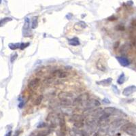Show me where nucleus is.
I'll use <instances>...</instances> for the list:
<instances>
[{"instance_id":"nucleus-1","label":"nucleus","mask_w":136,"mask_h":136,"mask_svg":"<svg viewBox=\"0 0 136 136\" xmlns=\"http://www.w3.org/2000/svg\"><path fill=\"white\" fill-rule=\"evenodd\" d=\"M122 130L126 132L127 134H129L130 136H136V125L131 123H128L126 125H125L122 127Z\"/></svg>"},{"instance_id":"nucleus-2","label":"nucleus","mask_w":136,"mask_h":136,"mask_svg":"<svg viewBox=\"0 0 136 136\" xmlns=\"http://www.w3.org/2000/svg\"><path fill=\"white\" fill-rule=\"evenodd\" d=\"M40 83V80L39 78H33L28 84V87L29 89H31V90H34V89H37V87H39Z\"/></svg>"},{"instance_id":"nucleus-3","label":"nucleus","mask_w":136,"mask_h":136,"mask_svg":"<svg viewBox=\"0 0 136 136\" xmlns=\"http://www.w3.org/2000/svg\"><path fill=\"white\" fill-rule=\"evenodd\" d=\"M72 96H73V95H72V93L65 91L61 92V93H59V95H58V97H59V99L61 102L65 101V100H69L70 98H72Z\"/></svg>"},{"instance_id":"nucleus-4","label":"nucleus","mask_w":136,"mask_h":136,"mask_svg":"<svg viewBox=\"0 0 136 136\" xmlns=\"http://www.w3.org/2000/svg\"><path fill=\"white\" fill-rule=\"evenodd\" d=\"M59 125H60V132L61 135V136H65L66 133V125H65V122L63 118H59Z\"/></svg>"},{"instance_id":"nucleus-5","label":"nucleus","mask_w":136,"mask_h":136,"mask_svg":"<svg viewBox=\"0 0 136 136\" xmlns=\"http://www.w3.org/2000/svg\"><path fill=\"white\" fill-rule=\"evenodd\" d=\"M116 59L119 61V63L123 67H127L129 65V61L128 60L127 58L124 57H116Z\"/></svg>"},{"instance_id":"nucleus-6","label":"nucleus","mask_w":136,"mask_h":136,"mask_svg":"<svg viewBox=\"0 0 136 136\" xmlns=\"http://www.w3.org/2000/svg\"><path fill=\"white\" fill-rule=\"evenodd\" d=\"M135 91H136V86H130L124 89L123 94L125 96H129L132 93H134Z\"/></svg>"},{"instance_id":"nucleus-7","label":"nucleus","mask_w":136,"mask_h":136,"mask_svg":"<svg viewBox=\"0 0 136 136\" xmlns=\"http://www.w3.org/2000/svg\"><path fill=\"white\" fill-rule=\"evenodd\" d=\"M89 95L87 94V93H85V94H82L81 95H80L77 99H75L74 103V104H79V103H81V102H84V101H86L87 99H89Z\"/></svg>"},{"instance_id":"nucleus-8","label":"nucleus","mask_w":136,"mask_h":136,"mask_svg":"<svg viewBox=\"0 0 136 136\" xmlns=\"http://www.w3.org/2000/svg\"><path fill=\"white\" fill-rule=\"evenodd\" d=\"M112 81V79L111 78H109L108 79H105L100 82H97V84H98L99 85H102V86H108L111 84Z\"/></svg>"},{"instance_id":"nucleus-9","label":"nucleus","mask_w":136,"mask_h":136,"mask_svg":"<svg viewBox=\"0 0 136 136\" xmlns=\"http://www.w3.org/2000/svg\"><path fill=\"white\" fill-rule=\"evenodd\" d=\"M50 133V130L49 129H42L41 131H37L36 134L38 136H46Z\"/></svg>"},{"instance_id":"nucleus-10","label":"nucleus","mask_w":136,"mask_h":136,"mask_svg":"<svg viewBox=\"0 0 136 136\" xmlns=\"http://www.w3.org/2000/svg\"><path fill=\"white\" fill-rule=\"evenodd\" d=\"M68 43H69V45H71L72 46H76L80 45L79 40L77 37H74V38H72L71 40H69Z\"/></svg>"},{"instance_id":"nucleus-11","label":"nucleus","mask_w":136,"mask_h":136,"mask_svg":"<svg viewBox=\"0 0 136 136\" xmlns=\"http://www.w3.org/2000/svg\"><path fill=\"white\" fill-rule=\"evenodd\" d=\"M115 111H116V109L114 108H113V107H108V108H105V110H104L105 113L108 114V115L114 114Z\"/></svg>"},{"instance_id":"nucleus-12","label":"nucleus","mask_w":136,"mask_h":136,"mask_svg":"<svg viewBox=\"0 0 136 136\" xmlns=\"http://www.w3.org/2000/svg\"><path fill=\"white\" fill-rule=\"evenodd\" d=\"M30 26V21L29 19L28 18H26L25 19V25H24V27H23V31H25V33H26V31H27L29 29Z\"/></svg>"},{"instance_id":"nucleus-13","label":"nucleus","mask_w":136,"mask_h":136,"mask_svg":"<svg viewBox=\"0 0 136 136\" xmlns=\"http://www.w3.org/2000/svg\"><path fill=\"white\" fill-rule=\"evenodd\" d=\"M72 120L74 121V122H78V121H82V116L79 115V114H74L73 115L72 117Z\"/></svg>"},{"instance_id":"nucleus-14","label":"nucleus","mask_w":136,"mask_h":136,"mask_svg":"<svg viewBox=\"0 0 136 136\" xmlns=\"http://www.w3.org/2000/svg\"><path fill=\"white\" fill-rule=\"evenodd\" d=\"M125 80V76L124 73H122L119 76V78L117 80V82L119 84H122L123 83H124Z\"/></svg>"},{"instance_id":"nucleus-15","label":"nucleus","mask_w":136,"mask_h":136,"mask_svg":"<svg viewBox=\"0 0 136 136\" xmlns=\"http://www.w3.org/2000/svg\"><path fill=\"white\" fill-rule=\"evenodd\" d=\"M42 99H43V96H42V95H40V96H38L37 98H36V99L34 100V102H33V104H34L35 106H39V105L41 104Z\"/></svg>"},{"instance_id":"nucleus-16","label":"nucleus","mask_w":136,"mask_h":136,"mask_svg":"<svg viewBox=\"0 0 136 136\" xmlns=\"http://www.w3.org/2000/svg\"><path fill=\"white\" fill-rule=\"evenodd\" d=\"M8 46H9L10 49L14 50H16L18 48H19L20 44L19 43H16V44H12V43H11V44H9Z\"/></svg>"},{"instance_id":"nucleus-17","label":"nucleus","mask_w":136,"mask_h":136,"mask_svg":"<svg viewBox=\"0 0 136 136\" xmlns=\"http://www.w3.org/2000/svg\"><path fill=\"white\" fill-rule=\"evenodd\" d=\"M12 20V18H2L0 20V27H2L3 25H5V23H7L8 21H11Z\"/></svg>"},{"instance_id":"nucleus-18","label":"nucleus","mask_w":136,"mask_h":136,"mask_svg":"<svg viewBox=\"0 0 136 136\" xmlns=\"http://www.w3.org/2000/svg\"><path fill=\"white\" fill-rule=\"evenodd\" d=\"M38 25V20H37V16L33 17L32 20V29H35Z\"/></svg>"},{"instance_id":"nucleus-19","label":"nucleus","mask_w":136,"mask_h":136,"mask_svg":"<svg viewBox=\"0 0 136 136\" xmlns=\"http://www.w3.org/2000/svg\"><path fill=\"white\" fill-rule=\"evenodd\" d=\"M97 63L98 64H100V66H97V68L100 70H102V71H105L106 70V67H105V65L104 64H103V63L102 62V60L99 59V61L97 62Z\"/></svg>"},{"instance_id":"nucleus-20","label":"nucleus","mask_w":136,"mask_h":136,"mask_svg":"<svg viewBox=\"0 0 136 136\" xmlns=\"http://www.w3.org/2000/svg\"><path fill=\"white\" fill-rule=\"evenodd\" d=\"M76 127L77 128H81L82 127L84 126V123H82V121H78V122H75L74 124Z\"/></svg>"},{"instance_id":"nucleus-21","label":"nucleus","mask_w":136,"mask_h":136,"mask_svg":"<svg viewBox=\"0 0 136 136\" xmlns=\"http://www.w3.org/2000/svg\"><path fill=\"white\" fill-rule=\"evenodd\" d=\"M69 72H59V76H58L59 77V78H66L67 76H69Z\"/></svg>"},{"instance_id":"nucleus-22","label":"nucleus","mask_w":136,"mask_h":136,"mask_svg":"<svg viewBox=\"0 0 136 136\" xmlns=\"http://www.w3.org/2000/svg\"><path fill=\"white\" fill-rule=\"evenodd\" d=\"M29 46V43H21L20 44V46H19V48L20 50L25 49V48H27V46Z\"/></svg>"},{"instance_id":"nucleus-23","label":"nucleus","mask_w":136,"mask_h":136,"mask_svg":"<svg viewBox=\"0 0 136 136\" xmlns=\"http://www.w3.org/2000/svg\"><path fill=\"white\" fill-rule=\"evenodd\" d=\"M18 57V54H16V53H14V54H13L12 56V57H11V62L12 63H14V61L16 59V58Z\"/></svg>"},{"instance_id":"nucleus-24","label":"nucleus","mask_w":136,"mask_h":136,"mask_svg":"<svg viewBox=\"0 0 136 136\" xmlns=\"http://www.w3.org/2000/svg\"><path fill=\"white\" fill-rule=\"evenodd\" d=\"M112 87H113V89H114V93H116V94H118V95L120 94V91H119V89L117 88V87H116V86L113 85V86H112Z\"/></svg>"},{"instance_id":"nucleus-25","label":"nucleus","mask_w":136,"mask_h":136,"mask_svg":"<svg viewBox=\"0 0 136 136\" xmlns=\"http://www.w3.org/2000/svg\"><path fill=\"white\" fill-rule=\"evenodd\" d=\"M116 29L119 30V31H124V29H125V27H124L123 25H119L116 27Z\"/></svg>"},{"instance_id":"nucleus-26","label":"nucleus","mask_w":136,"mask_h":136,"mask_svg":"<svg viewBox=\"0 0 136 136\" xmlns=\"http://www.w3.org/2000/svg\"><path fill=\"white\" fill-rule=\"evenodd\" d=\"M24 106V102H22V101H20V104H18V107L20 108H22V107Z\"/></svg>"},{"instance_id":"nucleus-27","label":"nucleus","mask_w":136,"mask_h":136,"mask_svg":"<svg viewBox=\"0 0 136 136\" xmlns=\"http://www.w3.org/2000/svg\"><path fill=\"white\" fill-rule=\"evenodd\" d=\"M19 134H20V131H16V132H15L14 136H19Z\"/></svg>"},{"instance_id":"nucleus-28","label":"nucleus","mask_w":136,"mask_h":136,"mask_svg":"<svg viewBox=\"0 0 136 136\" xmlns=\"http://www.w3.org/2000/svg\"><path fill=\"white\" fill-rule=\"evenodd\" d=\"M82 136H89V135H88V134H87L85 131H82Z\"/></svg>"},{"instance_id":"nucleus-29","label":"nucleus","mask_w":136,"mask_h":136,"mask_svg":"<svg viewBox=\"0 0 136 136\" xmlns=\"http://www.w3.org/2000/svg\"><path fill=\"white\" fill-rule=\"evenodd\" d=\"M11 134H12V131H9L5 136H11Z\"/></svg>"},{"instance_id":"nucleus-30","label":"nucleus","mask_w":136,"mask_h":136,"mask_svg":"<svg viewBox=\"0 0 136 136\" xmlns=\"http://www.w3.org/2000/svg\"><path fill=\"white\" fill-rule=\"evenodd\" d=\"M38 136L37 135V134H36V133H35V134H34V133H33V134H31V136Z\"/></svg>"},{"instance_id":"nucleus-31","label":"nucleus","mask_w":136,"mask_h":136,"mask_svg":"<svg viewBox=\"0 0 136 136\" xmlns=\"http://www.w3.org/2000/svg\"><path fill=\"white\" fill-rule=\"evenodd\" d=\"M1 0H0V4H1Z\"/></svg>"}]
</instances>
